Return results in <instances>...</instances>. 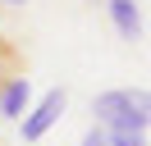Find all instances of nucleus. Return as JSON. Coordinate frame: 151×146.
Instances as JSON below:
<instances>
[{"mask_svg":"<svg viewBox=\"0 0 151 146\" xmlns=\"http://www.w3.org/2000/svg\"><path fill=\"white\" fill-rule=\"evenodd\" d=\"M92 114H96V128L114 137H142L147 132V119H151V96L147 87H119V91H101L92 100Z\"/></svg>","mask_w":151,"mask_h":146,"instance_id":"f257e3e1","label":"nucleus"},{"mask_svg":"<svg viewBox=\"0 0 151 146\" xmlns=\"http://www.w3.org/2000/svg\"><path fill=\"white\" fill-rule=\"evenodd\" d=\"M64 105H69V91L64 87H55V91H46V96L37 100V105L23 114V142H41V137L50 132V128L60 123V114H64Z\"/></svg>","mask_w":151,"mask_h":146,"instance_id":"f03ea898","label":"nucleus"},{"mask_svg":"<svg viewBox=\"0 0 151 146\" xmlns=\"http://www.w3.org/2000/svg\"><path fill=\"white\" fill-rule=\"evenodd\" d=\"M28 100H32V82L28 78H9L5 87H0V114H5V119L28 114Z\"/></svg>","mask_w":151,"mask_h":146,"instance_id":"7ed1b4c3","label":"nucleus"},{"mask_svg":"<svg viewBox=\"0 0 151 146\" xmlns=\"http://www.w3.org/2000/svg\"><path fill=\"white\" fill-rule=\"evenodd\" d=\"M110 18L119 27L124 41H137L142 36V14H137V0H110Z\"/></svg>","mask_w":151,"mask_h":146,"instance_id":"20e7f679","label":"nucleus"},{"mask_svg":"<svg viewBox=\"0 0 151 146\" xmlns=\"http://www.w3.org/2000/svg\"><path fill=\"white\" fill-rule=\"evenodd\" d=\"M9 78H23V50L0 32V87H5Z\"/></svg>","mask_w":151,"mask_h":146,"instance_id":"39448f33","label":"nucleus"},{"mask_svg":"<svg viewBox=\"0 0 151 146\" xmlns=\"http://www.w3.org/2000/svg\"><path fill=\"white\" fill-rule=\"evenodd\" d=\"M105 146H147L142 137H114V132H105Z\"/></svg>","mask_w":151,"mask_h":146,"instance_id":"423d86ee","label":"nucleus"},{"mask_svg":"<svg viewBox=\"0 0 151 146\" xmlns=\"http://www.w3.org/2000/svg\"><path fill=\"white\" fill-rule=\"evenodd\" d=\"M83 146H105V128H92V132L83 137Z\"/></svg>","mask_w":151,"mask_h":146,"instance_id":"0eeeda50","label":"nucleus"},{"mask_svg":"<svg viewBox=\"0 0 151 146\" xmlns=\"http://www.w3.org/2000/svg\"><path fill=\"white\" fill-rule=\"evenodd\" d=\"M5 5H23V0H5Z\"/></svg>","mask_w":151,"mask_h":146,"instance_id":"6e6552de","label":"nucleus"}]
</instances>
